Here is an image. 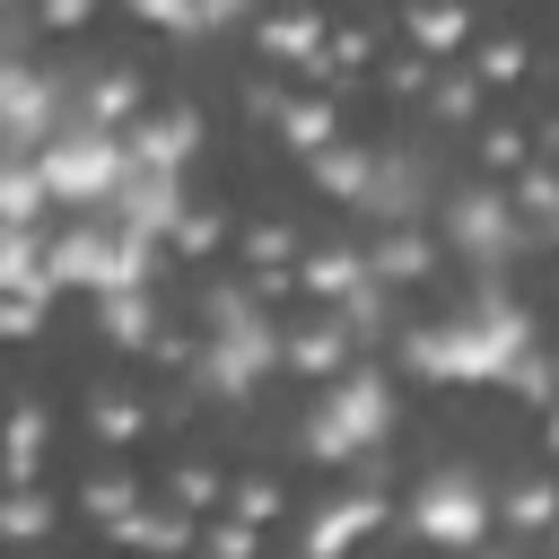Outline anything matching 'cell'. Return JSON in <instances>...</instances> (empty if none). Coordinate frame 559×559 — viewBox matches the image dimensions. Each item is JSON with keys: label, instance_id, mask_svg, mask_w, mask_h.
<instances>
[{"label": "cell", "instance_id": "7a4b0ae2", "mask_svg": "<svg viewBox=\"0 0 559 559\" xmlns=\"http://www.w3.org/2000/svg\"><path fill=\"white\" fill-rule=\"evenodd\" d=\"M271 367H280V332L262 323V306L236 297V288L210 297V323H201V384L236 402V393H253Z\"/></svg>", "mask_w": 559, "mask_h": 559}, {"label": "cell", "instance_id": "5b68a950", "mask_svg": "<svg viewBox=\"0 0 559 559\" xmlns=\"http://www.w3.org/2000/svg\"><path fill=\"white\" fill-rule=\"evenodd\" d=\"M384 419H393V393H384V376H341L323 402H314V428H306V445L323 454V463H341V454H367L376 437H384Z\"/></svg>", "mask_w": 559, "mask_h": 559}, {"label": "cell", "instance_id": "6da1fadb", "mask_svg": "<svg viewBox=\"0 0 559 559\" xmlns=\"http://www.w3.org/2000/svg\"><path fill=\"white\" fill-rule=\"evenodd\" d=\"M411 358L428 367V376H507L515 358H524V314L507 306V297H472L463 314H445V323H428L419 341H411Z\"/></svg>", "mask_w": 559, "mask_h": 559}, {"label": "cell", "instance_id": "ba28073f", "mask_svg": "<svg viewBox=\"0 0 559 559\" xmlns=\"http://www.w3.org/2000/svg\"><path fill=\"white\" fill-rule=\"evenodd\" d=\"M454 245L472 253V262H507L515 253V218H507V201H489V192H472V201H454Z\"/></svg>", "mask_w": 559, "mask_h": 559}, {"label": "cell", "instance_id": "8992f818", "mask_svg": "<svg viewBox=\"0 0 559 559\" xmlns=\"http://www.w3.org/2000/svg\"><path fill=\"white\" fill-rule=\"evenodd\" d=\"M411 524L428 533V542H480L489 533V489L472 480V472H437V480H419V498H411Z\"/></svg>", "mask_w": 559, "mask_h": 559}, {"label": "cell", "instance_id": "52a82bcc", "mask_svg": "<svg viewBox=\"0 0 559 559\" xmlns=\"http://www.w3.org/2000/svg\"><path fill=\"white\" fill-rule=\"evenodd\" d=\"M52 122H61V87L35 61H0V148H44Z\"/></svg>", "mask_w": 559, "mask_h": 559}, {"label": "cell", "instance_id": "277c9868", "mask_svg": "<svg viewBox=\"0 0 559 559\" xmlns=\"http://www.w3.org/2000/svg\"><path fill=\"white\" fill-rule=\"evenodd\" d=\"M52 280H70V288H140V271H148V236L140 227H70L61 245H52V262H44Z\"/></svg>", "mask_w": 559, "mask_h": 559}, {"label": "cell", "instance_id": "9c48e42d", "mask_svg": "<svg viewBox=\"0 0 559 559\" xmlns=\"http://www.w3.org/2000/svg\"><path fill=\"white\" fill-rule=\"evenodd\" d=\"M44 262H35V245H26V227L17 218H0V288H26Z\"/></svg>", "mask_w": 559, "mask_h": 559}, {"label": "cell", "instance_id": "3957f363", "mask_svg": "<svg viewBox=\"0 0 559 559\" xmlns=\"http://www.w3.org/2000/svg\"><path fill=\"white\" fill-rule=\"evenodd\" d=\"M122 131L114 122H96V114H61L52 131H44V148H35V175H44V192L52 201H105L114 192V175H122Z\"/></svg>", "mask_w": 559, "mask_h": 559}]
</instances>
